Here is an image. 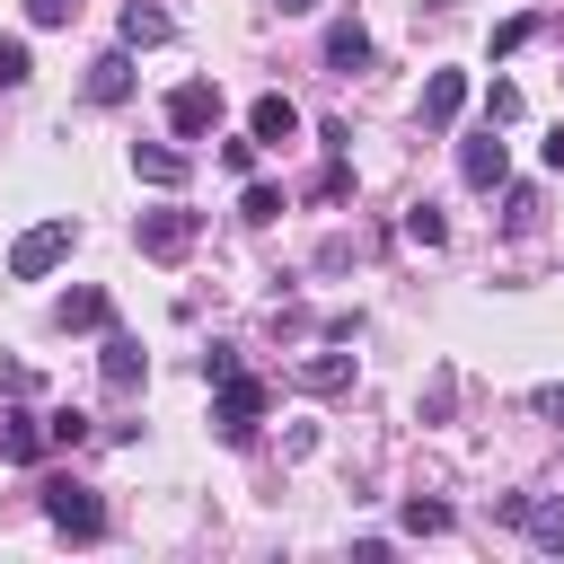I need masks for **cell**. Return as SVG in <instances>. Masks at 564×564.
I'll return each mask as SVG.
<instances>
[{"instance_id": "cell-1", "label": "cell", "mask_w": 564, "mask_h": 564, "mask_svg": "<svg viewBox=\"0 0 564 564\" xmlns=\"http://www.w3.org/2000/svg\"><path fill=\"white\" fill-rule=\"evenodd\" d=\"M44 520H53L62 538H79V546L106 538V502H97V485H79V476H53V485H44Z\"/></svg>"}, {"instance_id": "cell-2", "label": "cell", "mask_w": 564, "mask_h": 564, "mask_svg": "<svg viewBox=\"0 0 564 564\" xmlns=\"http://www.w3.org/2000/svg\"><path fill=\"white\" fill-rule=\"evenodd\" d=\"M256 414H264V379H247V370L212 379V423H220V441H229V449H247V441H256Z\"/></svg>"}, {"instance_id": "cell-3", "label": "cell", "mask_w": 564, "mask_h": 564, "mask_svg": "<svg viewBox=\"0 0 564 564\" xmlns=\"http://www.w3.org/2000/svg\"><path fill=\"white\" fill-rule=\"evenodd\" d=\"M70 238H79V229H70V212H53V220L18 229V247H9V273H18V282H44V273L70 256Z\"/></svg>"}, {"instance_id": "cell-4", "label": "cell", "mask_w": 564, "mask_h": 564, "mask_svg": "<svg viewBox=\"0 0 564 564\" xmlns=\"http://www.w3.org/2000/svg\"><path fill=\"white\" fill-rule=\"evenodd\" d=\"M194 238H203V212H176V203H167V212H141V229H132V247H141L150 264H176Z\"/></svg>"}, {"instance_id": "cell-5", "label": "cell", "mask_w": 564, "mask_h": 564, "mask_svg": "<svg viewBox=\"0 0 564 564\" xmlns=\"http://www.w3.org/2000/svg\"><path fill=\"white\" fill-rule=\"evenodd\" d=\"M494 511H502L511 529H529L546 555H564V494H546V502H538V494H502Z\"/></svg>"}, {"instance_id": "cell-6", "label": "cell", "mask_w": 564, "mask_h": 564, "mask_svg": "<svg viewBox=\"0 0 564 564\" xmlns=\"http://www.w3.org/2000/svg\"><path fill=\"white\" fill-rule=\"evenodd\" d=\"M212 123H220V88H212V79L167 88V132H176V141H203Z\"/></svg>"}, {"instance_id": "cell-7", "label": "cell", "mask_w": 564, "mask_h": 564, "mask_svg": "<svg viewBox=\"0 0 564 564\" xmlns=\"http://www.w3.org/2000/svg\"><path fill=\"white\" fill-rule=\"evenodd\" d=\"M97 379H106V397H141V379H150V352H141L132 335H106V344H97Z\"/></svg>"}, {"instance_id": "cell-8", "label": "cell", "mask_w": 564, "mask_h": 564, "mask_svg": "<svg viewBox=\"0 0 564 564\" xmlns=\"http://www.w3.org/2000/svg\"><path fill=\"white\" fill-rule=\"evenodd\" d=\"M511 176V150L494 141V132H476V141H458V185H476V194H494Z\"/></svg>"}, {"instance_id": "cell-9", "label": "cell", "mask_w": 564, "mask_h": 564, "mask_svg": "<svg viewBox=\"0 0 564 564\" xmlns=\"http://www.w3.org/2000/svg\"><path fill=\"white\" fill-rule=\"evenodd\" d=\"M132 176H141V185H167V194H176V185L194 176V159H185L176 141H132Z\"/></svg>"}, {"instance_id": "cell-10", "label": "cell", "mask_w": 564, "mask_h": 564, "mask_svg": "<svg viewBox=\"0 0 564 564\" xmlns=\"http://www.w3.org/2000/svg\"><path fill=\"white\" fill-rule=\"evenodd\" d=\"M123 97H132V44L88 62V106H123Z\"/></svg>"}, {"instance_id": "cell-11", "label": "cell", "mask_w": 564, "mask_h": 564, "mask_svg": "<svg viewBox=\"0 0 564 564\" xmlns=\"http://www.w3.org/2000/svg\"><path fill=\"white\" fill-rule=\"evenodd\" d=\"M291 388H300V397H344V388H352V352H308V361L291 370Z\"/></svg>"}, {"instance_id": "cell-12", "label": "cell", "mask_w": 564, "mask_h": 564, "mask_svg": "<svg viewBox=\"0 0 564 564\" xmlns=\"http://www.w3.org/2000/svg\"><path fill=\"white\" fill-rule=\"evenodd\" d=\"M458 106H467V70H432V79H423V123H432V132H449V123H458Z\"/></svg>"}, {"instance_id": "cell-13", "label": "cell", "mask_w": 564, "mask_h": 564, "mask_svg": "<svg viewBox=\"0 0 564 564\" xmlns=\"http://www.w3.org/2000/svg\"><path fill=\"white\" fill-rule=\"evenodd\" d=\"M0 458H9V467H35V458H44V423H35L26 405L0 414Z\"/></svg>"}, {"instance_id": "cell-14", "label": "cell", "mask_w": 564, "mask_h": 564, "mask_svg": "<svg viewBox=\"0 0 564 564\" xmlns=\"http://www.w3.org/2000/svg\"><path fill=\"white\" fill-rule=\"evenodd\" d=\"M317 53H326V70H361V62H370V26H361V18H335Z\"/></svg>"}, {"instance_id": "cell-15", "label": "cell", "mask_w": 564, "mask_h": 564, "mask_svg": "<svg viewBox=\"0 0 564 564\" xmlns=\"http://www.w3.org/2000/svg\"><path fill=\"white\" fill-rule=\"evenodd\" d=\"M247 132H256V141H291V132H300V106H291L282 88H264V97L247 106Z\"/></svg>"}, {"instance_id": "cell-16", "label": "cell", "mask_w": 564, "mask_h": 564, "mask_svg": "<svg viewBox=\"0 0 564 564\" xmlns=\"http://www.w3.org/2000/svg\"><path fill=\"white\" fill-rule=\"evenodd\" d=\"M106 317H115V308H106V291H97V282H79V291H62V300H53V326H79V335H88V326H106Z\"/></svg>"}, {"instance_id": "cell-17", "label": "cell", "mask_w": 564, "mask_h": 564, "mask_svg": "<svg viewBox=\"0 0 564 564\" xmlns=\"http://www.w3.org/2000/svg\"><path fill=\"white\" fill-rule=\"evenodd\" d=\"M123 44H132V53H141V44H167V9L132 0V9H123Z\"/></svg>"}, {"instance_id": "cell-18", "label": "cell", "mask_w": 564, "mask_h": 564, "mask_svg": "<svg viewBox=\"0 0 564 564\" xmlns=\"http://www.w3.org/2000/svg\"><path fill=\"white\" fill-rule=\"evenodd\" d=\"M88 432H97V414H79V405H53V414H44V441H53V449H79Z\"/></svg>"}, {"instance_id": "cell-19", "label": "cell", "mask_w": 564, "mask_h": 564, "mask_svg": "<svg viewBox=\"0 0 564 564\" xmlns=\"http://www.w3.org/2000/svg\"><path fill=\"white\" fill-rule=\"evenodd\" d=\"M238 220H282V185L247 176V194H238Z\"/></svg>"}, {"instance_id": "cell-20", "label": "cell", "mask_w": 564, "mask_h": 564, "mask_svg": "<svg viewBox=\"0 0 564 564\" xmlns=\"http://www.w3.org/2000/svg\"><path fill=\"white\" fill-rule=\"evenodd\" d=\"M405 238H414V247H441V238H449L441 203H405Z\"/></svg>"}, {"instance_id": "cell-21", "label": "cell", "mask_w": 564, "mask_h": 564, "mask_svg": "<svg viewBox=\"0 0 564 564\" xmlns=\"http://www.w3.org/2000/svg\"><path fill=\"white\" fill-rule=\"evenodd\" d=\"M449 520H458V511H449V502H432V494H414V502H405V529H414V538H441Z\"/></svg>"}, {"instance_id": "cell-22", "label": "cell", "mask_w": 564, "mask_h": 564, "mask_svg": "<svg viewBox=\"0 0 564 564\" xmlns=\"http://www.w3.org/2000/svg\"><path fill=\"white\" fill-rule=\"evenodd\" d=\"M35 79V53H26V35H0V88H26Z\"/></svg>"}, {"instance_id": "cell-23", "label": "cell", "mask_w": 564, "mask_h": 564, "mask_svg": "<svg viewBox=\"0 0 564 564\" xmlns=\"http://www.w3.org/2000/svg\"><path fill=\"white\" fill-rule=\"evenodd\" d=\"M502 229H511V238L538 229V185H511V194H502Z\"/></svg>"}, {"instance_id": "cell-24", "label": "cell", "mask_w": 564, "mask_h": 564, "mask_svg": "<svg viewBox=\"0 0 564 564\" xmlns=\"http://www.w3.org/2000/svg\"><path fill=\"white\" fill-rule=\"evenodd\" d=\"M485 123H494V132H502V123H520V88H511V79H494V88H485Z\"/></svg>"}, {"instance_id": "cell-25", "label": "cell", "mask_w": 564, "mask_h": 564, "mask_svg": "<svg viewBox=\"0 0 564 564\" xmlns=\"http://www.w3.org/2000/svg\"><path fill=\"white\" fill-rule=\"evenodd\" d=\"M529 35H538V18H502V26H494V62H502V53H520Z\"/></svg>"}, {"instance_id": "cell-26", "label": "cell", "mask_w": 564, "mask_h": 564, "mask_svg": "<svg viewBox=\"0 0 564 564\" xmlns=\"http://www.w3.org/2000/svg\"><path fill=\"white\" fill-rule=\"evenodd\" d=\"M308 194H317V203H344V194H352V167H344V159H326V176H317Z\"/></svg>"}, {"instance_id": "cell-27", "label": "cell", "mask_w": 564, "mask_h": 564, "mask_svg": "<svg viewBox=\"0 0 564 564\" xmlns=\"http://www.w3.org/2000/svg\"><path fill=\"white\" fill-rule=\"evenodd\" d=\"M79 0H26V26H70Z\"/></svg>"}, {"instance_id": "cell-28", "label": "cell", "mask_w": 564, "mask_h": 564, "mask_svg": "<svg viewBox=\"0 0 564 564\" xmlns=\"http://www.w3.org/2000/svg\"><path fill=\"white\" fill-rule=\"evenodd\" d=\"M220 167H229V176H256V132H247V141H220Z\"/></svg>"}, {"instance_id": "cell-29", "label": "cell", "mask_w": 564, "mask_h": 564, "mask_svg": "<svg viewBox=\"0 0 564 564\" xmlns=\"http://www.w3.org/2000/svg\"><path fill=\"white\" fill-rule=\"evenodd\" d=\"M529 405H538V414H546V423H564V388H538V397H529Z\"/></svg>"}, {"instance_id": "cell-30", "label": "cell", "mask_w": 564, "mask_h": 564, "mask_svg": "<svg viewBox=\"0 0 564 564\" xmlns=\"http://www.w3.org/2000/svg\"><path fill=\"white\" fill-rule=\"evenodd\" d=\"M538 159H546V167H555V176H564V123H555V132H546V141H538Z\"/></svg>"}, {"instance_id": "cell-31", "label": "cell", "mask_w": 564, "mask_h": 564, "mask_svg": "<svg viewBox=\"0 0 564 564\" xmlns=\"http://www.w3.org/2000/svg\"><path fill=\"white\" fill-rule=\"evenodd\" d=\"M273 9H282V18H308V9H317V0H273Z\"/></svg>"}]
</instances>
